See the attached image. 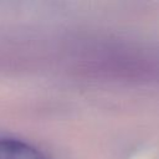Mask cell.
<instances>
[{"label":"cell","mask_w":159,"mask_h":159,"mask_svg":"<svg viewBox=\"0 0 159 159\" xmlns=\"http://www.w3.org/2000/svg\"><path fill=\"white\" fill-rule=\"evenodd\" d=\"M0 159H47V157L34 145L19 139H0Z\"/></svg>","instance_id":"cell-1"}]
</instances>
